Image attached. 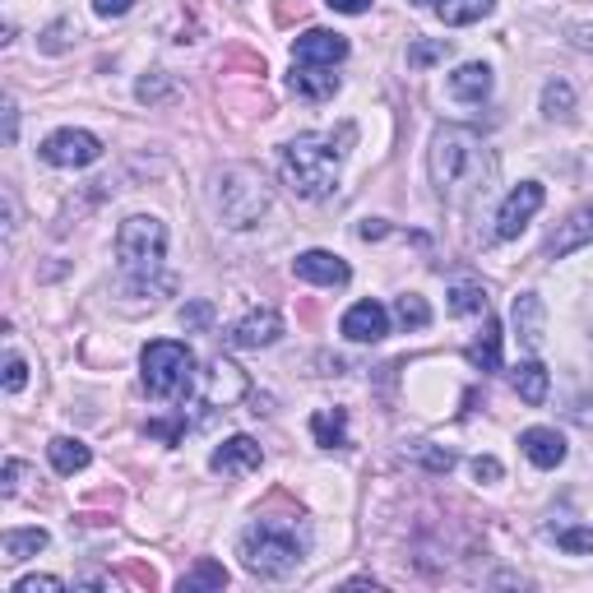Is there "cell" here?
I'll list each match as a JSON object with an SVG mask.
<instances>
[{
    "mask_svg": "<svg viewBox=\"0 0 593 593\" xmlns=\"http://www.w3.org/2000/svg\"><path fill=\"white\" fill-rule=\"evenodd\" d=\"M589 242H593V200L565 214V223H556V232L548 237V260H565V255H575Z\"/></svg>",
    "mask_w": 593,
    "mask_h": 593,
    "instance_id": "cell-11",
    "label": "cell"
},
{
    "mask_svg": "<svg viewBox=\"0 0 593 593\" xmlns=\"http://www.w3.org/2000/svg\"><path fill=\"white\" fill-rule=\"evenodd\" d=\"M172 93H176V84H172L167 70H153V74H144V80L135 84V98L149 102V108H159V102H167Z\"/></svg>",
    "mask_w": 593,
    "mask_h": 593,
    "instance_id": "cell-27",
    "label": "cell"
},
{
    "mask_svg": "<svg viewBox=\"0 0 593 593\" xmlns=\"http://www.w3.org/2000/svg\"><path fill=\"white\" fill-rule=\"evenodd\" d=\"M325 6H329L334 14H367L371 0H325Z\"/></svg>",
    "mask_w": 593,
    "mask_h": 593,
    "instance_id": "cell-41",
    "label": "cell"
},
{
    "mask_svg": "<svg viewBox=\"0 0 593 593\" xmlns=\"http://www.w3.org/2000/svg\"><path fill=\"white\" fill-rule=\"evenodd\" d=\"M182 325H186V329H209V325H214V306H209V301L186 306V311H182Z\"/></svg>",
    "mask_w": 593,
    "mask_h": 593,
    "instance_id": "cell-35",
    "label": "cell"
},
{
    "mask_svg": "<svg viewBox=\"0 0 593 593\" xmlns=\"http://www.w3.org/2000/svg\"><path fill=\"white\" fill-rule=\"evenodd\" d=\"M140 380L153 399H182L195 385V352L176 339H153L140 352Z\"/></svg>",
    "mask_w": 593,
    "mask_h": 593,
    "instance_id": "cell-6",
    "label": "cell"
},
{
    "mask_svg": "<svg viewBox=\"0 0 593 593\" xmlns=\"http://www.w3.org/2000/svg\"><path fill=\"white\" fill-rule=\"evenodd\" d=\"M543 200H548V191L538 186V182H520L510 195H505V204H501V214H497V237L501 242H514L524 232V223L543 209Z\"/></svg>",
    "mask_w": 593,
    "mask_h": 593,
    "instance_id": "cell-9",
    "label": "cell"
},
{
    "mask_svg": "<svg viewBox=\"0 0 593 593\" xmlns=\"http://www.w3.org/2000/svg\"><path fill=\"white\" fill-rule=\"evenodd\" d=\"M427 172H431V186L446 204L463 209L469 200L487 195L497 182V159L473 131L463 125H441L431 135V149H427Z\"/></svg>",
    "mask_w": 593,
    "mask_h": 593,
    "instance_id": "cell-1",
    "label": "cell"
},
{
    "mask_svg": "<svg viewBox=\"0 0 593 593\" xmlns=\"http://www.w3.org/2000/svg\"><path fill=\"white\" fill-rule=\"evenodd\" d=\"M237 556L251 575H260V580H283V575H293L301 556H306V543H301V533L293 524H274V520H260V524H251L242 533V543H237Z\"/></svg>",
    "mask_w": 593,
    "mask_h": 593,
    "instance_id": "cell-4",
    "label": "cell"
},
{
    "mask_svg": "<svg viewBox=\"0 0 593 593\" xmlns=\"http://www.w3.org/2000/svg\"><path fill=\"white\" fill-rule=\"evenodd\" d=\"M352 144V125H339L334 131H311V135H297L283 144V186H288L297 200H325L334 186H339V167H344V153Z\"/></svg>",
    "mask_w": 593,
    "mask_h": 593,
    "instance_id": "cell-2",
    "label": "cell"
},
{
    "mask_svg": "<svg viewBox=\"0 0 593 593\" xmlns=\"http://www.w3.org/2000/svg\"><path fill=\"white\" fill-rule=\"evenodd\" d=\"M339 329H344V339H352V344H380L385 334H390V311H385L380 301H357V306H348V316L339 320Z\"/></svg>",
    "mask_w": 593,
    "mask_h": 593,
    "instance_id": "cell-13",
    "label": "cell"
},
{
    "mask_svg": "<svg viewBox=\"0 0 593 593\" xmlns=\"http://www.w3.org/2000/svg\"><path fill=\"white\" fill-rule=\"evenodd\" d=\"M357 237H362V242H376V237H385V223H380V218H367L362 227H357Z\"/></svg>",
    "mask_w": 593,
    "mask_h": 593,
    "instance_id": "cell-46",
    "label": "cell"
},
{
    "mask_svg": "<svg viewBox=\"0 0 593 593\" xmlns=\"http://www.w3.org/2000/svg\"><path fill=\"white\" fill-rule=\"evenodd\" d=\"M38 589H65L61 575H23L14 580V593H38Z\"/></svg>",
    "mask_w": 593,
    "mask_h": 593,
    "instance_id": "cell-38",
    "label": "cell"
},
{
    "mask_svg": "<svg viewBox=\"0 0 593 593\" xmlns=\"http://www.w3.org/2000/svg\"><path fill=\"white\" fill-rule=\"evenodd\" d=\"M436 19L450 23V29H463V23H478L497 10V0H436Z\"/></svg>",
    "mask_w": 593,
    "mask_h": 593,
    "instance_id": "cell-23",
    "label": "cell"
},
{
    "mask_svg": "<svg viewBox=\"0 0 593 593\" xmlns=\"http://www.w3.org/2000/svg\"><path fill=\"white\" fill-rule=\"evenodd\" d=\"M23 473H29V463H23V459H6V482H0V487H6V497H19L23 492Z\"/></svg>",
    "mask_w": 593,
    "mask_h": 593,
    "instance_id": "cell-37",
    "label": "cell"
},
{
    "mask_svg": "<svg viewBox=\"0 0 593 593\" xmlns=\"http://www.w3.org/2000/svg\"><path fill=\"white\" fill-rule=\"evenodd\" d=\"M571 108H575V89L565 84V80H552V84L543 89V116H548V121L571 116Z\"/></svg>",
    "mask_w": 593,
    "mask_h": 593,
    "instance_id": "cell-29",
    "label": "cell"
},
{
    "mask_svg": "<svg viewBox=\"0 0 593 593\" xmlns=\"http://www.w3.org/2000/svg\"><path fill=\"white\" fill-rule=\"evenodd\" d=\"M412 6H436V0H412Z\"/></svg>",
    "mask_w": 593,
    "mask_h": 593,
    "instance_id": "cell-47",
    "label": "cell"
},
{
    "mask_svg": "<svg viewBox=\"0 0 593 593\" xmlns=\"http://www.w3.org/2000/svg\"><path fill=\"white\" fill-rule=\"evenodd\" d=\"M288 89L306 102H325V98L339 93V74H329V65H297L288 74Z\"/></svg>",
    "mask_w": 593,
    "mask_h": 593,
    "instance_id": "cell-18",
    "label": "cell"
},
{
    "mask_svg": "<svg viewBox=\"0 0 593 593\" xmlns=\"http://www.w3.org/2000/svg\"><path fill=\"white\" fill-rule=\"evenodd\" d=\"M510 385H514V395H520L529 408H538V403H548V390H552V376H548V367L543 362H520L510 371Z\"/></svg>",
    "mask_w": 593,
    "mask_h": 593,
    "instance_id": "cell-20",
    "label": "cell"
},
{
    "mask_svg": "<svg viewBox=\"0 0 593 593\" xmlns=\"http://www.w3.org/2000/svg\"><path fill=\"white\" fill-rule=\"evenodd\" d=\"M23 385H29V367H23V357H19V352H10V357H6V390L19 395Z\"/></svg>",
    "mask_w": 593,
    "mask_h": 593,
    "instance_id": "cell-34",
    "label": "cell"
},
{
    "mask_svg": "<svg viewBox=\"0 0 593 593\" xmlns=\"http://www.w3.org/2000/svg\"><path fill=\"white\" fill-rule=\"evenodd\" d=\"M510 320H514V334H520V344H524L529 352H538V348H543V334H548V311H543V301H538L533 293L514 297V311H510Z\"/></svg>",
    "mask_w": 593,
    "mask_h": 593,
    "instance_id": "cell-16",
    "label": "cell"
},
{
    "mask_svg": "<svg viewBox=\"0 0 593 593\" xmlns=\"http://www.w3.org/2000/svg\"><path fill=\"white\" fill-rule=\"evenodd\" d=\"M47 548V529H6V538H0V552H6L10 565L29 561Z\"/></svg>",
    "mask_w": 593,
    "mask_h": 593,
    "instance_id": "cell-24",
    "label": "cell"
},
{
    "mask_svg": "<svg viewBox=\"0 0 593 593\" xmlns=\"http://www.w3.org/2000/svg\"><path fill=\"white\" fill-rule=\"evenodd\" d=\"M311 436H316V446H325V450L348 446V412L344 408H316L311 412Z\"/></svg>",
    "mask_w": 593,
    "mask_h": 593,
    "instance_id": "cell-21",
    "label": "cell"
},
{
    "mask_svg": "<svg viewBox=\"0 0 593 593\" xmlns=\"http://www.w3.org/2000/svg\"><path fill=\"white\" fill-rule=\"evenodd\" d=\"M571 42H575L580 51H593V23H575V29H571Z\"/></svg>",
    "mask_w": 593,
    "mask_h": 593,
    "instance_id": "cell-44",
    "label": "cell"
},
{
    "mask_svg": "<svg viewBox=\"0 0 593 593\" xmlns=\"http://www.w3.org/2000/svg\"><path fill=\"white\" fill-rule=\"evenodd\" d=\"M116 260L121 274L149 288V278H163V260H167V227L153 214H135L116 227Z\"/></svg>",
    "mask_w": 593,
    "mask_h": 593,
    "instance_id": "cell-5",
    "label": "cell"
},
{
    "mask_svg": "<svg viewBox=\"0 0 593 593\" xmlns=\"http://www.w3.org/2000/svg\"><path fill=\"white\" fill-rule=\"evenodd\" d=\"M246 390H251V380H246V371L232 362V357H214L209 362V371H204V390H200V403L204 408H232V403H242L246 399Z\"/></svg>",
    "mask_w": 593,
    "mask_h": 593,
    "instance_id": "cell-8",
    "label": "cell"
},
{
    "mask_svg": "<svg viewBox=\"0 0 593 593\" xmlns=\"http://www.w3.org/2000/svg\"><path fill=\"white\" fill-rule=\"evenodd\" d=\"M19 232V200H14V191H6V242Z\"/></svg>",
    "mask_w": 593,
    "mask_h": 593,
    "instance_id": "cell-43",
    "label": "cell"
},
{
    "mask_svg": "<svg viewBox=\"0 0 593 593\" xmlns=\"http://www.w3.org/2000/svg\"><path fill=\"white\" fill-rule=\"evenodd\" d=\"M395 316H399V325H408V329H427V325H431V306H427V297H418V293H403V297L395 301Z\"/></svg>",
    "mask_w": 593,
    "mask_h": 593,
    "instance_id": "cell-28",
    "label": "cell"
},
{
    "mask_svg": "<svg viewBox=\"0 0 593 593\" xmlns=\"http://www.w3.org/2000/svg\"><path fill=\"white\" fill-rule=\"evenodd\" d=\"M469 362L478 371H501V325L487 316V329H482V339L469 348Z\"/></svg>",
    "mask_w": 593,
    "mask_h": 593,
    "instance_id": "cell-25",
    "label": "cell"
},
{
    "mask_svg": "<svg viewBox=\"0 0 593 593\" xmlns=\"http://www.w3.org/2000/svg\"><path fill=\"white\" fill-rule=\"evenodd\" d=\"M487 93H492V65L469 61V65H459L450 74V98L454 102H482Z\"/></svg>",
    "mask_w": 593,
    "mask_h": 593,
    "instance_id": "cell-19",
    "label": "cell"
},
{
    "mask_svg": "<svg viewBox=\"0 0 593 593\" xmlns=\"http://www.w3.org/2000/svg\"><path fill=\"white\" fill-rule=\"evenodd\" d=\"M446 57H450V42H446V38H436V42H412V47H408V65H412V70H427V65L446 61Z\"/></svg>",
    "mask_w": 593,
    "mask_h": 593,
    "instance_id": "cell-31",
    "label": "cell"
},
{
    "mask_svg": "<svg viewBox=\"0 0 593 593\" xmlns=\"http://www.w3.org/2000/svg\"><path fill=\"white\" fill-rule=\"evenodd\" d=\"M209 463H214V473H255L265 463V450L251 441V436H227V441L209 454Z\"/></svg>",
    "mask_w": 593,
    "mask_h": 593,
    "instance_id": "cell-15",
    "label": "cell"
},
{
    "mask_svg": "<svg viewBox=\"0 0 593 593\" xmlns=\"http://www.w3.org/2000/svg\"><path fill=\"white\" fill-rule=\"evenodd\" d=\"M293 61L297 65H339L348 61V38L334 33V29H306L293 38Z\"/></svg>",
    "mask_w": 593,
    "mask_h": 593,
    "instance_id": "cell-10",
    "label": "cell"
},
{
    "mask_svg": "<svg viewBox=\"0 0 593 593\" xmlns=\"http://www.w3.org/2000/svg\"><path fill=\"white\" fill-rule=\"evenodd\" d=\"M47 454H51V469H57L61 478H74V473H84L89 463H93L89 446H84V441H70V436H57V441L47 446Z\"/></svg>",
    "mask_w": 593,
    "mask_h": 593,
    "instance_id": "cell-22",
    "label": "cell"
},
{
    "mask_svg": "<svg viewBox=\"0 0 593 593\" xmlns=\"http://www.w3.org/2000/svg\"><path fill=\"white\" fill-rule=\"evenodd\" d=\"M293 274L301 283H316V288H348V278H352V269L334 251H301L293 260Z\"/></svg>",
    "mask_w": 593,
    "mask_h": 593,
    "instance_id": "cell-12",
    "label": "cell"
},
{
    "mask_svg": "<svg viewBox=\"0 0 593 593\" xmlns=\"http://www.w3.org/2000/svg\"><path fill=\"white\" fill-rule=\"evenodd\" d=\"M214 214L227 223V227H255L265 214H269V182H265V172L260 167H251V163H227L218 176H214Z\"/></svg>",
    "mask_w": 593,
    "mask_h": 593,
    "instance_id": "cell-3",
    "label": "cell"
},
{
    "mask_svg": "<svg viewBox=\"0 0 593 593\" xmlns=\"http://www.w3.org/2000/svg\"><path fill=\"white\" fill-rule=\"evenodd\" d=\"M186 422H149V436H163V441H182Z\"/></svg>",
    "mask_w": 593,
    "mask_h": 593,
    "instance_id": "cell-42",
    "label": "cell"
},
{
    "mask_svg": "<svg viewBox=\"0 0 593 593\" xmlns=\"http://www.w3.org/2000/svg\"><path fill=\"white\" fill-rule=\"evenodd\" d=\"M473 478H478V482H501V459L478 454V459H473Z\"/></svg>",
    "mask_w": 593,
    "mask_h": 593,
    "instance_id": "cell-40",
    "label": "cell"
},
{
    "mask_svg": "<svg viewBox=\"0 0 593 593\" xmlns=\"http://www.w3.org/2000/svg\"><path fill=\"white\" fill-rule=\"evenodd\" d=\"M552 538H556V548L575 552V556H589L593 552V529H552Z\"/></svg>",
    "mask_w": 593,
    "mask_h": 593,
    "instance_id": "cell-33",
    "label": "cell"
},
{
    "mask_svg": "<svg viewBox=\"0 0 593 593\" xmlns=\"http://www.w3.org/2000/svg\"><path fill=\"white\" fill-rule=\"evenodd\" d=\"M223 584H227V571H223L218 561L204 556V561L195 565V571L182 580V593H191V589H223Z\"/></svg>",
    "mask_w": 593,
    "mask_h": 593,
    "instance_id": "cell-30",
    "label": "cell"
},
{
    "mask_svg": "<svg viewBox=\"0 0 593 593\" xmlns=\"http://www.w3.org/2000/svg\"><path fill=\"white\" fill-rule=\"evenodd\" d=\"M38 153H42V163H51V167H89V163L102 159V140L89 135V131H74V125H65V131L47 135Z\"/></svg>",
    "mask_w": 593,
    "mask_h": 593,
    "instance_id": "cell-7",
    "label": "cell"
},
{
    "mask_svg": "<svg viewBox=\"0 0 593 593\" xmlns=\"http://www.w3.org/2000/svg\"><path fill=\"white\" fill-rule=\"evenodd\" d=\"M70 38H80V23H74V19L51 23V29L42 33V51H51V57H57V51H65V47H70Z\"/></svg>",
    "mask_w": 593,
    "mask_h": 593,
    "instance_id": "cell-32",
    "label": "cell"
},
{
    "mask_svg": "<svg viewBox=\"0 0 593 593\" xmlns=\"http://www.w3.org/2000/svg\"><path fill=\"white\" fill-rule=\"evenodd\" d=\"M450 316H487V293L478 283H454L450 288Z\"/></svg>",
    "mask_w": 593,
    "mask_h": 593,
    "instance_id": "cell-26",
    "label": "cell"
},
{
    "mask_svg": "<svg viewBox=\"0 0 593 593\" xmlns=\"http://www.w3.org/2000/svg\"><path fill=\"white\" fill-rule=\"evenodd\" d=\"M520 450L529 454V463H538V469H556V463H565V436L556 427H529L520 436Z\"/></svg>",
    "mask_w": 593,
    "mask_h": 593,
    "instance_id": "cell-17",
    "label": "cell"
},
{
    "mask_svg": "<svg viewBox=\"0 0 593 593\" xmlns=\"http://www.w3.org/2000/svg\"><path fill=\"white\" fill-rule=\"evenodd\" d=\"M283 334V320H278V311H269V306H260V311H251V316H242L237 325H232V334H227V344L232 348H269L274 339Z\"/></svg>",
    "mask_w": 593,
    "mask_h": 593,
    "instance_id": "cell-14",
    "label": "cell"
},
{
    "mask_svg": "<svg viewBox=\"0 0 593 593\" xmlns=\"http://www.w3.org/2000/svg\"><path fill=\"white\" fill-rule=\"evenodd\" d=\"M135 10V0H93V14L98 19H121V14H131Z\"/></svg>",
    "mask_w": 593,
    "mask_h": 593,
    "instance_id": "cell-39",
    "label": "cell"
},
{
    "mask_svg": "<svg viewBox=\"0 0 593 593\" xmlns=\"http://www.w3.org/2000/svg\"><path fill=\"white\" fill-rule=\"evenodd\" d=\"M14 135H19V108L6 102V144H14Z\"/></svg>",
    "mask_w": 593,
    "mask_h": 593,
    "instance_id": "cell-45",
    "label": "cell"
},
{
    "mask_svg": "<svg viewBox=\"0 0 593 593\" xmlns=\"http://www.w3.org/2000/svg\"><path fill=\"white\" fill-rule=\"evenodd\" d=\"M412 454H418V459H427L436 473H450V469H454V454H450V450H446V454H441V450H427V441H418V446H412Z\"/></svg>",
    "mask_w": 593,
    "mask_h": 593,
    "instance_id": "cell-36",
    "label": "cell"
}]
</instances>
